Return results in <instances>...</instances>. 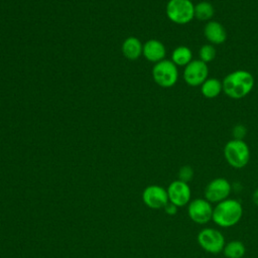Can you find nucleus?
I'll return each instance as SVG.
<instances>
[{"mask_svg": "<svg viewBox=\"0 0 258 258\" xmlns=\"http://www.w3.org/2000/svg\"><path fill=\"white\" fill-rule=\"evenodd\" d=\"M224 93L232 99L246 97L254 87V78L245 70H237L225 77L222 82Z\"/></svg>", "mask_w": 258, "mask_h": 258, "instance_id": "f257e3e1", "label": "nucleus"}, {"mask_svg": "<svg viewBox=\"0 0 258 258\" xmlns=\"http://www.w3.org/2000/svg\"><path fill=\"white\" fill-rule=\"evenodd\" d=\"M243 216L242 204L235 199H227L216 204L213 210L212 221L222 228L237 225Z\"/></svg>", "mask_w": 258, "mask_h": 258, "instance_id": "f03ea898", "label": "nucleus"}, {"mask_svg": "<svg viewBox=\"0 0 258 258\" xmlns=\"http://www.w3.org/2000/svg\"><path fill=\"white\" fill-rule=\"evenodd\" d=\"M224 156L229 165L240 169L248 164L250 160V149L244 140L232 139L224 147Z\"/></svg>", "mask_w": 258, "mask_h": 258, "instance_id": "7ed1b4c3", "label": "nucleus"}, {"mask_svg": "<svg viewBox=\"0 0 258 258\" xmlns=\"http://www.w3.org/2000/svg\"><path fill=\"white\" fill-rule=\"evenodd\" d=\"M165 12L173 23L186 24L195 18V5L190 0H169Z\"/></svg>", "mask_w": 258, "mask_h": 258, "instance_id": "20e7f679", "label": "nucleus"}, {"mask_svg": "<svg viewBox=\"0 0 258 258\" xmlns=\"http://www.w3.org/2000/svg\"><path fill=\"white\" fill-rule=\"evenodd\" d=\"M197 241L200 247L208 253H222L226 244V240L221 231L215 228H204L198 236Z\"/></svg>", "mask_w": 258, "mask_h": 258, "instance_id": "39448f33", "label": "nucleus"}, {"mask_svg": "<svg viewBox=\"0 0 258 258\" xmlns=\"http://www.w3.org/2000/svg\"><path fill=\"white\" fill-rule=\"evenodd\" d=\"M154 82L162 88H170L175 85L178 79L176 66L169 59H162L155 63L152 70Z\"/></svg>", "mask_w": 258, "mask_h": 258, "instance_id": "423d86ee", "label": "nucleus"}, {"mask_svg": "<svg viewBox=\"0 0 258 258\" xmlns=\"http://www.w3.org/2000/svg\"><path fill=\"white\" fill-rule=\"evenodd\" d=\"M231 190L232 186L228 179L217 177L207 184L205 188V199L211 204H218L229 199Z\"/></svg>", "mask_w": 258, "mask_h": 258, "instance_id": "0eeeda50", "label": "nucleus"}, {"mask_svg": "<svg viewBox=\"0 0 258 258\" xmlns=\"http://www.w3.org/2000/svg\"><path fill=\"white\" fill-rule=\"evenodd\" d=\"M212 204L206 199H195L191 200L187 205V215L189 219L200 225H205L212 221L213 218Z\"/></svg>", "mask_w": 258, "mask_h": 258, "instance_id": "6e6552de", "label": "nucleus"}, {"mask_svg": "<svg viewBox=\"0 0 258 258\" xmlns=\"http://www.w3.org/2000/svg\"><path fill=\"white\" fill-rule=\"evenodd\" d=\"M182 76L188 86H201L208 79V64L201 59H192L187 66H185Z\"/></svg>", "mask_w": 258, "mask_h": 258, "instance_id": "1a4fd4ad", "label": "nucleus"}, {"mask_svg": "<svg viewBox=\"0 0 258 258\" xmlns=\"http://www.w3.org/2000/svg\"><path fill=\"white\" fill-rule=\"evenodd\" d=\"M168 201L177 208L188 205L191 201V190L187 182L176 179L169 183L166 188Z\"/></svg>", "mask_w": 258, "mask_h": 258, "instance_id": "9d476101", "label": "nucleus"}, {"mask_svg": "<svg viewBox=\"0 0 258 258\" xmlns=\"http://www.w3.org/2000/svg\"><path fill=\"white\" fill-rule=\"evenodd\" d=\"M142 201L152 210L163 209L169 202L166 189L157 184H150L143 189Z\"/></svg>", "mask_w": 258, "mask_h": 258, "instance_id": "9b49d317", "label": "nucleus"}, {"mask_svg": "<svg viewBox=\"0 0 258 258\" xmlns=\"http://www.w3.org/2000/svg\"><path fill=\"white\" fill-rule=\"evenodd\" d=\"M204 34L212 44H222L227 39L226 29L218 21H208L204 28Z\"/></svg>", "mask_w": 258, "mask_h": 258, "instance_id": "f8f14e48", "label": "nucleus"}, {"mask_svg": "<svg viewBox=\"0 0 258 258\" xmlns=\"http://www.w3.org/2000/svg\"><path fill=\"white\" fill-rule=\"evenodd\" d=\"M165 52V46L161 41L157 39H150L146 41L142 49V53L145 56V58L155 63L164 59Z\"/></svg>", "mask_w": 258, "mask_h": 258, "instance_id": "ddd939ff", "label": "nucleus"}, {"mask_svg": "<svg viewBox=\"0 0 258 258\" xmlns=\"http://www.w3.org/2000/svg\"><path fill=\"white\" fill-rule=\"evenodd\" d=\"M143 45L140 40L134 36H130L125 39L122 44V52L124 56L130 60L137 59L142 53Z\"/></svg>", "mask_w": 258, "mask_h": 258, "instance_id": "4468645a", "label": "nucleus"}, {"mask_svg": "<svg viewBox=\"0 0 258 258\" xmlns=\"http://www.w3.org/2000/svg\"><path fill=\"white\" fill-rule=\"evenodd\" d=\"M223 91L222 82L215 78H208L202 85H201V92L204 97L208 99L216 98L220 95Z\"/></svg>", "mask_w": 258, "mask_h": 258, "instance_id": "2eb2a0df", "label": "nucleus"}, {"mask_svg": "<svg viewBox=\"0 0 258 258\" xmlns=\"http://www.w3.org/2000/svg\"><path fill=\"white\" fill-rule=\"evenodd\" d=\"M192 60L191 50L184 45L177 46L171 53V61L177 67H185Z\"/></svg>", "mask_w": 258, "mask_h": 258, "instance_id": "dca6fc26", "label": "nucleus"}, {"mask_svg": "<svg viewBox=\"0 0 258 258\" xmlns=\"http://www.w3.org/2000/svg\"><path fill=\"white\" fill-rule=\"evenodd\" d=\"M226 258H243L246 253V247L240 240H232L225 244L222 252Z\"/></svg>", "mask_w": 258, "mask_h": 258, "instance_id": "f3484780", "label": "nucleus"}, {"mask_svg": "<svg viewBox=\"0 0 258 258\" xmlns=\"http://www.w3.org/2000/svg\"><path fill=\"white\" fill-rule=\"evenodd\" d=\"M214 13L213 5L208 1H202L195 5V17L200 21H210Z\"/></svg>", "mask_w": 258, "mask_h": 258, "instance_id": "a211bd4d", "label": "nucleus"}, {"mask_svg": "<svg viewBox=\"0 0 258 258\" xmlns=\"http://www.w3.org/2000/svg\"><path fill=\"white\" fill-rule=\"evenodd\" d=\"M216 48L214 47L213 44H205L203 45L200 50H199V56L202 61L208 63L211 62L212 60H214V58L216 57Z\"/></svg>", "mask_w": 258, "mask_h": 258, "instance_id": "6ab92c4d", "label": "nucleus"}, {"mask_svg": "<svg viewBox=\"0 0 258 258\" xmlns=\"http://www.w3.org/2000/svg\"><path fill=\"white\" fill-rule=\"evenodd\" d=\"M194 176V169L189 165H183L178 171V179L188 182Z\"/></svg>", "mask_w": 258, "mask_h": 258, "instance_id": "aec40b11", "label": "nucleus"}, {"mask_svg": "<svg viewBox=\"0 0 258 258\" xmlns=\"http://www.w3.org/2000/svg\"><path fill=\"white\" fill-rule=\"evenodd\" d=\"M233 136H234V139H239V140H243V138L245 137L246 133H247V130H246V127L242 124H238L236 125L234 128H233Z\"/></svg>", "mask_w": 258, "mask_h": 258, "instance_id": "412c9836", "label": "nucleus"}, {"mask_svg": "<svg viewBox=\"0 0 258 258\" xmlns=\"http://www.w3.org/2000/svg\"><path fill=\"white\" fill-rule=\"evenodd\" d=\"M164 209V211H165V213L167 214V215H170V216H172V215H175L176 213H177V207L175 206V205H173V204H171L170 202H168L167 204H166V206L163 208Z\"/></svg>", "mask_w": 258, "mask_h": 258, "instance_id": "4be33fe9", "label": "nucleus"}, {"mask_svg": "<svg viewBox=\"0 0 258 258\" xmlns=\"http://www.w3.org/2000/svg\"><path fill=\"white\" fill-rule=\"evenodd\" d=\"M252 201H253L254 205L258 206V187L252 194Z\"/></svg>", "mask_w": 258, "mask_h": 258, "instance_id": "5701e85b", "label": "nucleus"}]
</instances>
